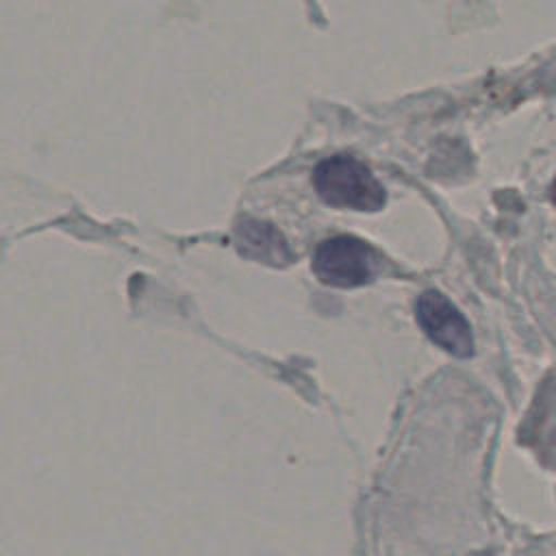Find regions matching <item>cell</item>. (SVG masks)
I'll list each match as a JSON object with an SVG mask.
<instances>
[{
  "instance_id": "obj_1",
  "label": "cell",
  "mask_w": 556,
  "mask_h": 556,
  "mask_svg": "<svg viewBox=\"0 0 556 556\" xmlns=\"http://www.w3.org/2000/svg\"><path fill=\"white\" fill-rule=\"evenodd\" d=\"M317 195L337 208L374 213L387 202V191L365 163L354 156L337 154L317 163L313 172Z\"/></svg>"
},
{
  "instance_id": "obj_2",
  "label": "cell",
  "mask_w": 556,
  "mask_h": 556,
  "mask_svg": "<svg viewBox=\"0 0 556 556\" xmlns=\"http://www.w3.org/2000/svg\"><path fill=\"white\" fill-rule=\"evenodd\" d=\"M378 256L374 248L352 235H337L321 241L313 252V271L328 285L339 289L361 287L374 280Z\"/></svg>"
},
{
  "instance_id": "obj_3",
  "label": "cell",
  "mask_w": 556,
  "mask_h": 556,
  "mask_svg": "<svg viewBox=\"0 0 556 556\" xmlns=\"http://www.w3.org/2000/svg\"><path fill=\"white\" fill-rule=\"evenodd\" d=\"M415 319L426 337L456 358L473 354V334L465 315L441 291L428 289L415 302Z\"/></svg>"
},
{
  "instance_id": "obj_4",
  "label": "cell",
  "mask_w": 556,
  "mask_h": 556,
  "mask_svg": "<svg viewBox=\"0 0 556 556\" xmlns=\"http://www.w3.org/2000/svg\"><path fill=\"white\" fill-rule=\"evenodd\" d=\"M235 241H237V250L248 258H254L267 265H285L291 261L285 237L269 224L243 219L235 230Z\"/></svg>"
},
{
  "instance_id": "obj_5",
  "label": "cell",
  "mask_w": 556,
  "mask_h": 556,
  "mask_svg": "<svg viewBox=\"0 0 556 556\" xmlns=\"http://www.w3.org/2000/svg\"><path fill=\"white\" fill-rule=\"evenodd\" d=\"M552 202L556 204V180H554V185H552Z\"/></svg>"
}]
</instances>
